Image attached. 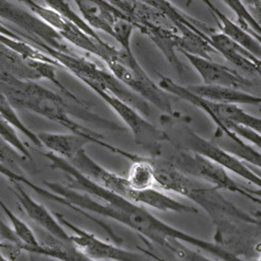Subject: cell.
<instances>
[{
	"instance_id": "6da1fadb",
	"label": "cell",
	"mask_w": 261,
	"mask_h": 261,
	"mask_svg": "<svg viewBox=\"0 0 261 261\" xmlns=\"http://www.w3.org/2000/svg\"><path fill=\"white\" fill-rule=\"evenodd\" d=\"M0 87L15 109L30 111L40 115L67 128L72 134L87 138L90 143L128 159L130 152L107 143L103 136L82 126L72 119L71 115L75 114V112L69 105L67 97L51 91L37 82L21 81L4 73H0Z\"/></svg>"
},
{
	"instance_id": "7a4b0ae2",
	"label": "cell",
	"mask_w": 261,
	"mask_h": 261,
	"mask_svg": "<svg viewBox=\"0 0 261 261\" xmlns=\"http://www.w3.org/2000/svg\"><path fill=\"white\" fill-rule=\"evenodd\" d=\"M105 64L114 77L147 103H150L164 114L172 115L176 113L172 109L167 92L150 79L134 53H128L122 49L117 57Z\"/></svg>"
},
{
	"instance_id": "3957f363",
	"label": "cell",
	"mask_w": 261,
	"mask_h": 261,
	"mask_svg": "<svg viewBox=\"0 0 261 261\" xmlns=\"http://www.w3.org/2000/svg\"><path fill=\"white\" fill-rule=\"evenodd\" d=\"M159 86L165 92L186 100L201 109L214 122L216 127H227L229 125L242 126L254 130L261 135V118H257L240 108L237 104L222 103L203 98L187 87L181 86L167 76H160Z\"/></svg>"
},
{
	"instance_id": "277c9868",
	"label": "cell",
	"mask_w": 261,
	"mask_h": 261,
	"mask_svg": "<svg viewBox=\"0 0 261 261\" xmlns=\"http://www.w3.org/2000/svg\"><path fill=\"white\" fill-rule=\"evenodd\" d=\"M0 20L15 25L20 34L41 50L48 46L66 53L77 52L54 28L11 0H0Z\"/></svg>"
},
{
	"instance_id": "5b68a950",
	"label": "cell",
	"mask_w": 261,
	"mask_h": 261,
	"mask_svg": "<svg viewBox=\"0 0 261 261\" xmlns=\"http://www.w3.org/2000/svg\"><path fill=\"white\" fill-rule=\"evenodd\" d=\"M91 90L103 99L129 128L138 145L148 151L151 158L161 156L164 143H168L164 129H160L151 124L143 117L144 114L138 109L108 90L98 87H93Z\"/></svg>"
},
{
	"instance_id": "8992f818",
	"label": "cell",
	"mask_w": 261,
	"mask_h": 261,
	"mask_svg": "<svg viewBox=\"0 0 261 261\" xmlns=\"http://www.w3.org/2000/svg\"><path fill=\"white\" fill-rule=\"evenodd\" d=\"M83 19L94 31L104 32L117 40L121 48L132 53V37L136 27L125 13L107 0H73Z\"/></svg>"
},
{
	"instance_id": "52a82bcc",
	"label": "cell",
	"mask_w": 261,
	"mask_h": 261,
	"mask_svg": "<svg viewBox=\"0 0 261 261\" xmlns=\"http://www.w3.org/2000/svg\"><path fill=\"white\" fill-rule=\"evenodd\" d=\"M55 66L48 63L29 59V57L6 46L5 43L0 42V73H4L21 81H49L53 83L64 94V96L71 100L72 103L79 106L87 107L82 99H80L75 94L68 90L63 85V83L60 82V80L57 79L55 74Z\"/></svg>"
},
{
	"instance_id": "ba28073f",
	"label": "cell",
	"mask_w": 261,
	"mask_h": 261,
	"mask_svg": "<svg viewBox=\"0 0 261 261\" xmlns=\"http://www.w3.org/2000/svg\"><path fill=\"white\" fill-rule=\"evenodd\" d=\"M61 223L72 231L71 239L76 249L94 261H146L140 254L120 248L96 237L90 231L67 220L61 214H55Z\"/></svg>"
},
{
	"instance_id": "9c48e42d",
	"label": "cell",
	"mask_w": 261,
	"mask_h": 261,
	"mask_svg": "<svg viewBox=\"0 0 261 261\" xmlns=\"http://www.w3.org/2000/svg\"><path fill=\"white\" fill-rule=\"evenodd\" d=\"M186 60L198 72L203 85L218 86L223 88L244 90L245 88L256 86V84L246 76L241 75L233 68L215 63L210 59L197 56L190 53H182Z\"/></svg>"
},
{
	"instance_id": "30bf717a",
	"label": "cell",
	"mask_w": 261,
	"mask_h": 261,
	"mask_svg": "<svg viewBox=\"0 0 261 261\" xmlns=\"http://www.w3.org/2000/svg\"><path fill=\"white\" fill-rule=\"evenodd\" d=\"M12 185L13 188H11V192L15 195L22 211L29 218L36 223L37 227L61 241L73 243L71 239V234L68 233L67 228L61 223L55 214H52L45 205L29 195L22 184L12 183Z\"/></svg>"
},
{
	"instance_id": "8fae6325",
	"label": "cell",
	"mask_w": 261,
	"mask_h": 261,
	"mask_svg": "<svg viewBox=\"0 0 261 261\" xmlns=\"http://www.w3.org/2000/svg\"><path fill=\"white\" fill-rule=\"evenodd\" d=\"M212 141L243 162L261 170V150L253 147L251 143L246 142L231 130L224 127H216Z\"/></svg>"
},
{
	"instance_id": "7c38bea8",
	"label": "cell",
	"mask_w": 261,
	"mask_h": 261,
	"mask_svg": "<svg viewBox=\"0 0 261 261\" xmlns=\"http://www.w3.org/2000/svg\"><path fill=\"white\" fill-rule=\"evenodd\" d=\"M38 138L42 146L47 148L49 152L59 155L68 162L73 159L83 150L90 141L76 134H52L40 133Z\"/></svg>"
},
{
	"instance_id": "4fadbf2b",
	"label": "cell",
	"mask_w": 261,
	"mask_h": 261,
	"mask_svg": "<svg viewBox=\"0 0 261 261\" xmlns=\"http://www.w3.org/2000/svg\"><path fill=\"white\" fill-rule=\"evenodd\" d=\"M187 88L203 98L215 101H222V103H231L237 105L261 106L260 95H255L244 90L223 88V87L207 86L203 84L196 86H188Z\"/></svg>"
},
{
	"instance_id": "5bb4252c",
	"label": "cell",
	"mask_w": 261,
	"mask_h": 261,
	"mask_svg": "<svg viewBox=\"0 0 261 261\" xmlns=\"http://www.w3.org/2000/svg\"><path fill=\"white\" fill-rule=\"evenodd\" d=\"M202 3H204L205 6H207V8L214 14L215 18L218 20L222 33L227 35L229 38L239 43L243 48L249 50L251 53H253L258 59L261 60V45L253 35H251L239 23H236L229 19L211 0H202Z\"/></svg>"
},
{
	"instance_id": "9a60e30c",
	"label": "cell",
	"mask_w": 261,
	"mask_h": 261,
	"mask_svg": "<svg viewBox=\"0 0 261 261\" xmlns=\"http://www.w3.org/2000/svg\"><path fill=\"white\" fill-rule=\"evenodd\" d=\"M136 2H139L143 5H146L164 13L166 16H168L181 28H190L192 30L197 31L200 34H203L207 37H210L211 34L217 31L215 28L208 25L207 23L188 15V14H185L175 5H172L169 0H136Z\"/></svg>"
},
{
	"instance_id": "2e32d148",
	"label": "cell",
	"mask_w": 261,
	"mask_h": 261,
	"mask_svg": "<svg viewBox=\"0 0 261 261\" xmlns=\"http://www.w3.org/2000/svg\"><path fill=\"white\" fill-rule=\"evenodd\" d=\"M0 210L7 216L8 220L11 223L12 230L19 241V244L16 245L19 250L30 254L33 249L39 246V240L35 230L24 221H22L17 215L14 214L2 198H0Z\"/></svg>"
},
{
	"instance_id": "e0dca14e",
	"label": "cell",
	"mask_w": 261,
	"mask_h": 261,
	"mask_svg": "<svg viewBox=\"0 0 261 261\" xmlns=\"http://www.w3.org/2000/svg\"><path fill=\"white\" fill-rule=\"evenodd\" d=\"M127 180L133 188L138 191L156 187L155 171L151 158H145L137 154L130 166Z\"/></svg>"
},
{
	"instance_id": "ac0fdd59",
	"label": "cell",
	"mask_w": 261,
	"mask_h": 261,
	"mask_svg": "<svg viewBox=\"0 0 261 261\" xmlns=\"http://www.w3.org/2000/svg\"><path fill=\"white\" fill-rule=\"evenodd\" d=\"M0 117H3L6 119L8 122H10L14 127H15L18 132H20L24 137H27L29 140H30L35 146L42 148V144L38 138V134H35L34 132L29 128L18 117V114L16 113V109L13 107L11 104V101L7 97L6 93L0 87Z\"/></svg>"
},
{
	"instance_id": "d6986e66",
	"label": "cell",
	"mask_w": 261,
	"mask_h": 261,
	"mask_svg": "<svg viewBox=\"0 0 261 261\" xmlns=\"http://www.w3.org/2000/svg\"><path fill=\"white\" fill-rule=\"evenodd\" d=\"M45 2L47 4V7L52 9L57 14H60L61 16L76 24L84 32L94 37L95 39H101L97 35L96 31H94L93 29L83 19V17L80 16L79 14L65 2V0H45Z\"/></svg>"
},
{
	"instance_id": "ffe728a7",
	"label": "cell",
	"mask_w": 261,
	"mask_h": 261,
	"mask_svg": "<svg viewBox=\"0 0 261 261\" xmlns=\"http://www.w3.org/2000/svg\"><path fill=\"white\" fill-rule=\"evenodd\" d=\"M18 130L3 117H0V137H2L11 147L17 150L27 160H32V155L27 145L21 141L17 134Z\"/></svg>"
},
{
	"instance_id": "44dd1931",
	"label": "cell",
	"mask_w": 261,
	"mask_h": 261,
	"mask_svg": "<svg viewBox=\"0 0 261 261\" xmlns=\"http://www.w3.org/2000/svg\"><path fill=\"white\" fill-rule=\"evenodd\" d=\"M27 159L22 156L17 150L11 147L10 145L0 137V161L12 170L24 175L20 163L25 161Z\"/></svg>"
},
{
	"instance_id": "7402d4cb",
	"label": "cell",
	"mask_w": 261,
	"mask_h": 261,
	"mask_svg": "<svg viewBox=\"0 0 261 261\" xmlns=\"http://www.w3.org/2000/svg\"><path fill=\"white\" fill-rule=\"evenodd\" d=\"M166 250L175 255L179 261H217L216 259L203 255L200 252L188 248L185 244L178 241H171L167 245Z\"/></svg>"
},
{
	"instance_id": "603a6c76",
	"label": "cell",
	"mask_w": 261,
	"mask_h": 261,
	"mask_svg": "<svg viewBox=\"0 0 261 261\" xmlns=\"http://www.w3.org/2000/svg\"><path fill=\"white\" fill-rule=\"evenodd\" d=\"M241 2L254 20L261 27V0H241Z\"/></svg>"
},
{
	"instance_id": "cb8c5ba5",
	"label": "cell",
	"mask_w": 261,
	"mask_h": 261,
	"mask_svg": "<svg viewBox=\"0 0 261 261\" xmlns=\"http://www.w3.org/2000/svg\"><path fill=\"white\" fill-rule=\"evenodd\" d=\"M0 261H11V260L6 256V254H4V253L2 252V250H0Z\"/></svg>"
}]
</instances>
